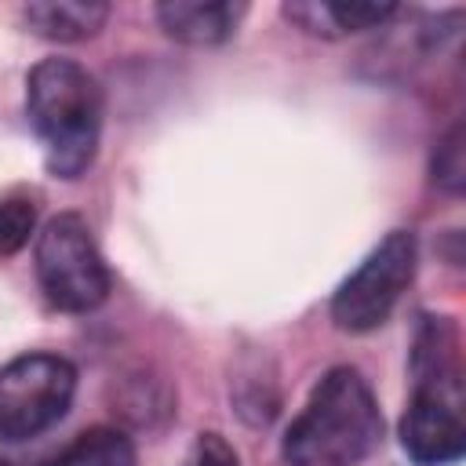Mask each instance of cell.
Instances as JSON below:
<instances>
[{"instance_id":"cell-1","label":"cell","mask_w":466,"mask_h":466,"mask_svg":"<svg viewBox=\"0 0 466 466\" xmlns=\"http://www.w3.org/2000/svg\"><path fill=\"white\" fill-rule=\"evenodd\" d=\"M382 437V415L357 368H331L284 433L288 466H357Z\"/></svg>"},{"instance_id":"cell-2","label":"cell","mask_w":466,"mask_h":466,"mask_svg":"<svg viewBox=\"0 0 466 466\" xmlns=\"http://www.w3.org/2000/svg\"><path fill=\"white\" fill-rule=\"evenodd\" d=\"M25 113L44 146L47 171L76 178L91 167L102 135V91L69 58H44L25 80Z\"/></svg>"},{"instance_id":"cell-3","label":"cell","mask_w":466,"mask_h":466,"mask_svg":"<svg viewBox=\"0 0 466 466\" xmlns=\"http://www.w3.org/2000/svg\"><path fill=\"white\" fill-rule=\"evenodd\" d=\"M36 280L55 309L91 313L109 295V269L80 215H55L36 237Z\"/></svg>"},{"instance_id":"cell-4","label":"cell","mask_w":466,"mask_h":466,"mask_svg":"<svg viewBox=\"0 0 466 466\" xmlns=\"http://www.w3.org/2000/svg\"><path fill=\"white\" fill-rule=\"evenodd\" d=\"M76 371L66 357L25 353L0 368V437L29 441L51 430L73 404Z\"/></svg>"},{"instance_id":"cell-5","label":"cell","mask_w":466,"mask_h":466,"mask_svg":"<svg viewBox=\"0 0 466 466\" xmlns=\"http://www.w3.org/2000/svg\"><path fill=\"white\" fill-rule=\"evenodd\" d=\"M415 277V237L393 229L335 291L331 317L342 331H375Z\"/></svg>"},{"instance_id":"cell-6","label":"cell","mask_w":466,"mask_h":466,"mask_svg":"<svg viewBox=\"0 0 466 466\" xmlns=\"http://www.w3.org/2000/svg\"><path fill=\"white\" fill-rule=\"evenodd\" d=\"M462 393L415 386L400 419V444L419 466H448L462 459L466 426L459 415Z\"/></svg>"},{"instance_id":"cell-7","label":"cell","mask_w":466,"mask_h":466,"mask_svg":"<svg viewBox=\"0 0 466 466\" xmlns=\"http://www.w3.org/2000/svg\"><path fill=\"white\" fill-rule=\"evenodd\" d=\"M244 11H248L244 4H229V0H167L157 7V22L164 25L167 36L182 44L211 47L233 36Z\"/></svg>"},{"instance_id":"cell-8","label":"cell","mask_w":466,"mask_h":466,"mask_svg":"<svg viewBox=\"0 0 466 466\" xmlns=\"http://www.w3.org/2000/svg\"><path fill=\"white\" fill-rule=\"evenodd\" d=\"M397 15L393 4H331V0H309V4H284V18H291L299 29L313 36H346L364 33Z\"/></svg>"},{"instance_id":"cell-9","label":"cell","mask_w":466,"mask_h":466,"mask_svg":"<svg viewBox=\"0 0 466 466\" xmlns=\"http://www.w3.org/2000/svg\"><path fill=\"white\" fill-rule=\"evenodd\" d=\"M22 18L44 40L76 44V40L95 36L106 25L109 7L106 4H95V0H44V4L22 7Z\"/></svg>"},{"instance_id":"cell-10","label":"cell","mask_w":466,"mask_h":466,"mask_svg":"<svg viewBox=\"0 0 466 466\" xmlns=\"http://www.w3.org/2000/svg\"><path fill=\"white\" fill-rule=\"evenodd\" d=\"M40 466H135V448L127 433L113 426H95L69 441L58 455L44 459Z\"/></svg>"},{"instance_id":"cell-11","label":"cell","mask_w":466,"mask_h":466,"mask_svg":"<svg viewBox=\"0 0 466 466\" xmlns=\"http://www.w3.org/2000/svg\"><path fill=\"white\" fill-rule=\"evenodd\" d=\"M36 226V208L25 197H4L0 200V262L18 255L29 244V233Z\"/></svg>"},{"instance_id":"cell-12","label":"cell","mask_w":466,"mask_h":466,"mask_svg":"<svg viewBox=\"0 0 466 466\" xmlns=\"http://www.w3.org/2000/svg\"><path fill=\"white\" fill-rule=\"evenodd\" d=\"M462 127L455 124L448 135H444V142L437 146V157H433V178H437V186H444L448 193H459L462 189Z\"/></svg>"},{"instance_id":"cell-13","label":"cell","mask_w":466,"mask_h":466,"mask_svg":"<svg viewBox=\"0 0 466 466\" xmlns=\"http://www.w3.org/2000/svg\"><path fill=\"white\" fill-rule=\"evenodd\" d=\"M182 466H240V459L218 433H200Z\"/></svg>"},{"instance_id":"cell-14","label":"cell","mask_w":466,"mask_h":466,"mask_svg":"<svg viewBox=\"0 0 466 466\" xmlns=\"http://www.w3.org/2000/svg\"><path fill=\"white\" fill-rule=\"evenodd\" d=\"M0 466H11V462H4V459H0Z\"/></svg>"}]
</instances>
